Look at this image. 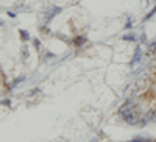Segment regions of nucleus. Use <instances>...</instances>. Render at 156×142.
Instances as JSON below:
<instances>
[{
	"instance_id": "1a4fd4ad",
	"label": "nucleus",
	"mask_w": 156,
	"mask_h": 142,
	"mask_svg": "<svg viewBox=\"0 0 156 142\" xmlns=\"http://www.w3.org/2000/svg\"><path fill=\"white\" fill-rule=\"evenodd\" d=\"M137 41H139L140 44H147L148 41H147V36H145V33H142V34L137 37Z\"/></svg>"
},
{
	"instance_id": "20e7f679",
	"label": "nucleus",
	"mask_w": 156,
	"mask_h": 142,
	"mask_svg": "<svg viewBox=\"0 0 156 142\" xmlns=\"http://www.w3.org/2000/svg\"><path fill=\"white\" fill-rule=\"evenodd\" d=\"M147 55H156V39L147 42Z\"/></svg>"
},
{
	"instance_id": "0eeeda50",
	"label": "nucleus",
	"mask_w": 156,
	"mask_h": 142,
	"mask_svg": "<svg viewBox=\"0 0 156 142\" xmlns=\"http://www.w3.org/2000/svg\"><path fill=\"white\" fill-rule=\"evenodd\" d=\"M19 33H20V37H22L23 41H30V34H28V31H25V30H20Z\"/></svg>"
},
{
	"instance_id": "f257e3e1",
	"label": "nucleus",
	"mask_w": 156,
	"mask_h": 142,
	"mask_svg": "<svg viewBox=\"0 0 156 142\" xmlns=\"http://www.w3.org/2000/svg\"><path fill=\"white\" fill-rule=\"evenodd\" d=\"M62 11V8L61 6H55V5H50V8L47 9V12H45V23H48V22H51L53 20V17L56 16V14H59V12Z\"/></svg>"
},
{
	"instance_id": "9b49d317",
	"label": "nucleus",
	"mask_w": 156,
	"mask_h": 142,
	"mask_svg": "<svg viewBox=\"0 0 156 142\" xmlns=\"http://www.w3.org/2000/svg\"><path fill=\"white\" fill-rule=\"evenodd\" d=\"M33 45H34L36 48H39V47H41V41H39V39H34V41H33Z\"/></svg>"
},
{
	"instance_id": "423d86ee",
	"label": "nucleus",
	"mask_w": 156,
	"mask_h": 142,
	"mask_svg": "<svg viewBox=\"0 0 156 142\" xmlns=\"http://www.w3.org/2000/svg\"><path fill=\"white\" fill-rule=\"evenodd\" d=\"M84 42H86V37H84V36H76L75 39H73V45H76V47L83 45Z\"/></svg>"
},
{
	"instance_id": "f03ea898",
	"label": "nucleus",
	"mask_w": 156,
	"mask_h": 142,
	"mask_svg": "<svg viewBox=\"0 0 156 142\" xmlns=\"http://www.w3.org/2000/svg\"><path fill=\"white\" fill-rule=\"evenodd\" d=\"M142 48H140V45H137L136 47V50H134V55H133V59L129 61V67H136V64H140V61H142Z\"/></svg>"
},
{
	"instance_id": "2eb2a0df",
	"label": "nucleus",
	"mask_w": 156,
	"mask_h": 142,
	"mask_svg": "<svg viewBox=\"0 0 156 142\" xmlns=\"http://www.w3.org/2000/svg\"><path fill=\"white\" fill-rule=\"evenodd\" d=\"M90 142H97V139H92V140H90Z\"/></svg>"
},
{
	"instance_id": "39448f33",
	"label": "nucleus",
	"mask_w": 156,
	"mask_h": 142,
	"mask_svg": "<svg viewBox=\"0 0 156 142\" xmlns=\"http://www.w3.org/2000/svg\"><path fill=\"white\" fill-rule=\"evenodd\" d=\"M136 39H137V36L134 33H126L122 36V41H125V42H134Z\"/></svg>"
},
{
	"instance_id": "6e6552de",
	"label": "nucleus",
	"mask_w": 156,
	"mask_h": 142,
	"mask_svg": "<svg viewBox=\"0 0 156 142\" xmlns=\"http://www.w3.org/2000/svg\"><path fill=\"white\" fill-rule=\"evenodd\" d=\"M154 14H156V6H154V8H153V9H151V11L148 12V14H147V16H145V19H144V22H147V20H150V19H151V17H153Z\"/></svg>"
},
{
	"instance_id": "4468645a",
	"label": "nucleus",
	"mask_w": 156,
	"mask_h": 142,
	"mask_svg": "<svg viewBox=\"0 0 156 142\" xmlns=\"http://www.w3.org/2000/svg\"><path fill=\"white\" fill-rule=\"evenodd\" d=\"M0 103H3V105H9V100H2Z\"/></svg>"
},
{
	"instance_id": "ddd939ff",
	"label": "nucleus",
	"mask_w": 156,
	"mask_h": 142,
	"mask_svg": "<svg viewBox=\"0 0 156 142\" xmlns=\"http://www.w3.org/2000/svg\"><path fill=\"white\" fill-rule=\"evenodd\" d=\"M153 122H156V109H153Z\"/></svg>"
},
{
	"instance_id": "7ed1b4c3",
	"label": "nucleus",
	"mask_w": 156,
	"mask_h": 142,
	"mask_svg": "<svg viewBox=\"0 0 156 142\" xmlns=\"http://www.w3.org/2000/svg\"><path fill=\"white\" fill-rule=\"evenodd\" d=\"M148 122H153V109L144 112V114H140V120H139V125L140 126H145Z\"/></svg>"
},
{
	"instance_id": "9d476101",
	"label": "nucleus",
	"mask_w": 156,
	"mask_h": 142,
	"mask_svg": "<svg viewBox=\"0 0 156 142\" xmlns=\"http://www.w3.org/2000/svg\"><path fill=\"white\" fill-rule=\"evenodd\" d=\"M23 80H27V78H25V76H19V78H17V80H16L14 83H12V84H11V87H16V86H17L19 83H22Z\"/></svg>"
},
{
	"instance_id": "f8f14e48",
	"label": "nucleus",
	"mask_w": 156,
	"mask_h": 142,
	"mask_svg": "<svg viewBox=\"0 0 156 142\" xmlns=\"http://www.w3.org/2000/svg\"><path fill=\"white\" fill-rule=\"evenodd\" d=\"M8 16H9V17H12V19H14V17H16V12H11V11H8Z\"/></svg>"
}]
</instances>
